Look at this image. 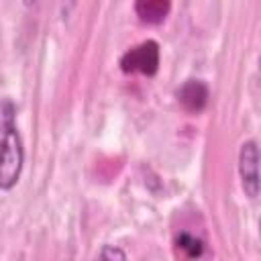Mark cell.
I'll return each mask as SVG.
<instances>
[{
    "label": "cell",
    "instance_id": "1",
    "mask_svg": "<svg viewBox=\"0 0 261 261\" xmlns=\"http://www.w3.org/2000/svg\"><path fill=\"white\" fill-rule=\"evenodd\" d=\"M24 163L22 139L16 126V106L12 100H0V190H12Z\"/></svg>",
    "mask_w": 261,
    "mask_h": 261
},
{
    "label": "cell",
    "instance_id": "2",
    "mask_svg": "<svg viewBox=\"0 0 261 261\" xmlns=\"http://www.w3.org/2000/svg\"><path fill=\"white\" fill-rule=\"evenodd\" d=\"M120 69L124 73H141L147 77H153L159 71V45L153 39H147L128 51L122 53L118 61Z\"/></svg>",
    "mask_w": 261,
    "mask_h": 261
},
{
    "label": "cell",
    "instance_id": "3",
    "mask_svg": "<svg viewBox=\"0 0 261 261\" xmlns=\"http://www.w3.org/2000/svg\"><path fill=\"white\" fill-rule=\"evenodd\" d=\"M239 173L245 194L255 200L259 196V149L255 141H245L239 151Z\"/></svg>",
    "mask_w": 261,
    "mask_h": 261
},
{
    "label": "cell",
    "instance_id": "4",
    "mask_svg": "<svg viewBox=\"0 0 261 261\" xmlns=\"http://www.w3.org/2000/svg\"><path fill=\"white\" fill-rule=\"evenodd\" d=\"M175 96H177V100H179V104L184 106L186 112L198 114L208 104V86L202 80H188L179 86Z\"/></svg>",
    "mask_w": 261,
    "mask_h": 261
},
{
    "label": "cell",
    "instance_id": "5",
    "mask_svg": "<svg viewBox=\"0 0 261 261\" xmlns=\"http://www.w3.org/2000/svg\"><path fill=\"white\" fill-rule=\"evenodd\" d=\"M171 12V0H135V14L145 24H161Z\"/></svg>",
    "mask_w": 261,
    "mask_h": 261
},
{
    "label": "cell",
    "instance_id": "6",
    "mask_svg": "<svg viewBox=\"0 0 261 261\" xmlns=\"http://www.w3.org/2000/svg\"><path fill=\"white\" fill-rule=\"evenodd\" d=\"M175 245L186 257H200L204 253V243L190 232H179L175 239Z\"/></svg>",
    "mask_w": 261,
    "mask_h": 261
},
{
    "label": "cell",
    "instance_id": "7",
    "mask_svg": "<svg viewBox=\"0 0 261 261\" xmlns=\"http://www.w3.org/2000/svg\"><path fill=\"white\" fill-rule=\"evenodd\" d=\"M100 257H102V259H126V253L120 251V249H112L110 245H106V247L102 249Z\"/></svg>",
    "mask_w": 261,
    "mask_h": 261
},
{
    "label": "cell",
    "instance_id": "8",
    "mask_svg": "<svg viewBox=\"0 0 261 261\" xmlns=\"http://www.w3.org/2000/svg\"><path fill=\"white\" fill-rule=\"evenodd\" d=\"M35 2H37V0H24V4H27V6H31V4H35Z\"/></svg>",
    "mask_w": 261,
    "mask_h": 261
}]
</instances>
